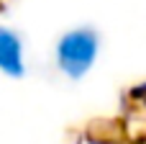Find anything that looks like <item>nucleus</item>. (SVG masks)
Wrapping results in <instances>:
<instances>
[{
  "label": "nucleus",
  "mask_w": 146,
  "mask_h": 144,
  "mask_svg": "<svg viewBox=\"0 0 146 144\" xmlns=\"http://www.w3.org/2000/svg\"><path fill=\"white\" fill-rule=\"evenodd\" d=\"M95 57H98V36L90 28H74L64 33L56 46L59 70L72 80H80L92 67Z\"/></svg>",
  "instance_id": "f257e3e1"
},
{
  "label": "nucleus",
  "mask_w": 146,
  "mask_h": 144,
  "mask_svg": "<svg viewBox=\"0 0 146 144\" xmlns=\"http://www.w3.org/2000/svg\"><path fill=\"white\" fill-rule=\"evenodd\" d=\"M0 70L8 77H21L23 75V46L18 33L10 28L0 26Z\"/></svg>",
  "instance_id": "f03ea898"
}]
</instances>
